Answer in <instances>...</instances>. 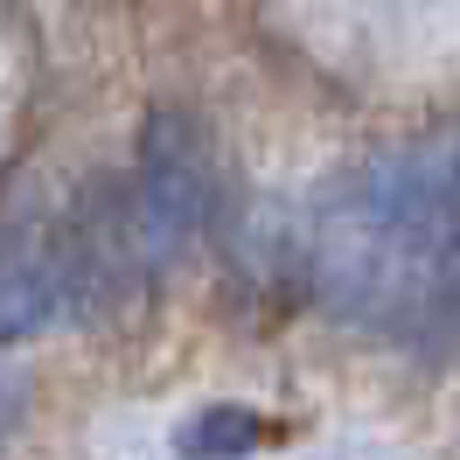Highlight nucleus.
Instances as JSON below:
<instances>
[{"instance_id":"obj_1","label":"nucleus","mask_w":460,"mask_h":460,"mask_svg":"<svg viewBox=\"0 0 460 460\" xmlns=\"http://www.w3.org/2000/svg\"><path fill=\"white\" fill-rule=\"evenodd\" d=\"M454 230V146H391L342 174L300 217L287 265L300 293L335 321L419 328L447 272Z\"/></svg>"},{"instance_id":"obj_2","label":"nucleus","mask_w":460,"mask_h":460,"mask_svg":"<svg viewBox=\"0 0 460 460\" xmlns=\"http://www.w3.org/2000/svg\"><path fill=\"white\" fill-rule=\"evenodd\" d=\"M217 161L209 140L189 112H154L140 133V161L126 181V237H133V265L140 272H168L202 244V230L217 224Z\"/></svg>"},{"instance_id":"obj_3","label":"nucleus","mask_w":460,"mask_h":460,"mask_svg":"<svg viewBox=\"0 0 460 460\" xmlns=\"http://www.w3.org/2000/svg\"><path fill=\"white\" fill-rule=\"evenodd\" d=\"M63 314H77V279L63 259V237H7L0 244V349L35 342Z\"/></svg>"},{"instance_id":"obj_4","label":"nucleus","mask_w":460,"mask_h":460,"mask_svg":"<svg viewBox=\"0 0 460 460\" xmlns=\"http://www.w3.org/2000/svg\"><path fill=\"white\" fill-rule=\"evenodd\" d=\"M259 411H244V404H209V411H196L189 426L174 432V454L181 460H244L259 454Z\"/></svg>"},{"instance_id":"obj_5","label":"nucleus","mask_w":460,"mask_h":460,"mask_svg":"<svg viewBox=\"0 0 460 460\" xmlns=\"http://www.w3.org/2000/svg\"><path fill=\"white\" fill-rule=\"evenodd\" d=\"M14 419H22V384H14V376H0V447H7Z\"/></svg>"}]
</instances>
